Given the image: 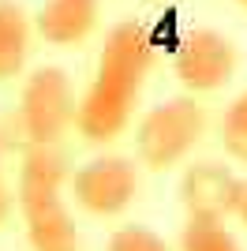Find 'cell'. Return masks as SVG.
<instances>
[{
    "label": "cell",
    "instance_id": "14",
    "mask_svg": "<svg viewBox=\"0 0 247 251\" xmlns=\"http://www.w3.org/2000/svg\"><path fill=\"white\" fill-rule=\"evenodd\" d=\"M236 218L247 225V184H244V199H240V214H236Z\"/></svg>",
    "mask_w": 247,
    "mask_h": 251
},
{
    "label": "cell",
    "instance_id": "8",
    "mask_svg": "<svg viewBox=\"0 0 247 251\" xmlns=\"http://www.w3.org/2000/svg\"><path fill=\"white\" fill-rule=\"evenodd\" d=\"M98 26V0H45L34 15V34L45 45L72 49Z\"/></svg>",
    "mask_w": 247,
    "mask_h": 251
},
{
    "label": "cell",
    "instance_id": "12",
    "mask_svg": "<svg viewBox=\"0 0 247 251\" xmlns=\"http://www.w3.org/2000/svg\"><path fill=\"white\" fill-rule=\"evenodd\" d=\"M105 251H173V244L165 240L161 232L146 229V225H120L109 236Z\"/></svg>",
    "mask_w": 247,
    "mask_h": 251
},
{
    "label": "cell",
    "instance_id": "11",
    "mask_svg": "<svg viewBox=\"0 0 247 251\" xmlns=\"http://www.w3.org/2000/svg\"><path fill=\"white\" fill-rule=\"evenodd\" d=\"M176 251H244L240 240L225 229V221H198L187 218L180 232V248Z\"/></svg>",
    "mask_w": 247,
    "mask_h": 251
},
{
    "label": "cell",
    "instance_id": "2",
    "mask_svg": "<svg viewBox=\"0 0 247 251\" xmlns=\"http://www.w3.org/2000/svg\"><path fill=\"white\" fill-rule=\"evenodd\" d=\"M72 180L68 157L60 147H26L19 157L15 206L30 251H82V236L72 210L64 202V188Z\"/></svg>",
    "mask_w": 247,
    "mask_h": 251
},
{
    "label": "cell",
    "instance_id": "13",
    "mask_svg": "<svg viewBox=\"0 0 247 251\" xmlns=\"http://www.w3.org/2000/svg\"><path fill=\"white\" fill-rule=\"evenodd\" d=\"M11 210H15V199H11V191H8V184H4V165H0V229L8 225V218H11Z\"/></svg>",
    "mask_w": 247,
    "mask_h": 251
},
{
    "label": "cell",
    "instance_id": "6",
    "mask_svg": "<svg viewBox=\"0 0 247 251\" xmlns=\"http://www.w3.org/2000/svg\"><path fill=\"white\" fill-rule=\"evenodd\" d=\"M68 191L94 218H120L139 195V165L124 154H98L72 173Z\"/></svg>",
    "mask_w": 247,
    "mask_h": 251
},
{
    "label": "cell",
    "instance_id": "3",
    "mask_svg": "<svg viewBox=\"0 0 247 251\" xmlns=\"http://www.w3.org/2000/svg\"><path fill=\"white\" fill-rule=\"evenodd\" d=\"M206 135V109L195 94H176L150 105L135 124V157L150 173L184 165Z\"/></svg>",
    "mask_w": 247,
    "mask_h": 251
},
{
    "label": "cell",
    "instance_id": "5",
    "mask_svg": "<svg viewBox=\"0 0 247 251\" xmlns=\"http://www.w3.org/2000/svg\"><path fill=\"white\" fill-rule=\"evenodd\" d=\"M240 68V52L236 42L225 30L214 26H195L187 30L173 52V75L184 86V94H217L232 83V75Z\"/></svg>",
    "mask_w": 247,
    "mask_h": 251
},
{
    "label": "cell",
    "instance_id": "4",
    "mask_svg": "<svg viewBox=\"0 0 247 251\" xmlns=\"http://www.w3.org/2000/svg\"><path fill=\"white\" fill-rule=\"evenodd\" d=\"M75 98L72 79L56 64H41L23 79L19 90V135L26 147H60L64 135L75 127Z\"/></svg>",
    "mask_w": 247,
    "mask_h": 251
},
{
    "label": "cell",
    "instance_id": "9",
    "mask_svg": "<svg viewBox=\"0 0 247 251\" xmlns=\"http://www.w3.org/2000/svg\"><path fill=\"white\" fill-rule=\"evenodd\" d=\"M30 38L34 23L15 0H0V83H11L15 75H23L26 60H30Z\"/></svg>",
    "mask_w": 247,
    "mask_h": 251
},
{
    "label": "cell",
    "instance_id": "1",
    "mask_svg": "<svg viewBox=\"0 0 247 251\" xmlns=\"http://www.w3.org/2000/svg\"><path fill=\"white\" fill-rule=\"evenodd\" d=\"M154 68V38L143 23L124 19L105 34L98 72L75 105V135L90 147H109L131 127L139 98Z\"/></svg>",
    "mask_w": 247,
    "mask_h": 251
},
{
    "label": "cell",
    "instance_id": "7",
    "mask_svg": "<svg viewBox=\"0 0 247 251\" xmlns=\"http://www.w3.org/2000/svg\"><path fill=\"white\" fill-rule=\"evenodd\" d=\"M244 184L236 173L221 161H191L180 173V206L187 218L198 221H225L240 214V199H244Z\"/></svg>",
    "mask_w": 247,
    "mask_h": 251
},
{
    "label": "cell",
    "instance_id": "10",
    "mask_svg": "<svg viewBox=\"0 0 247 251\" xmlns=\"http://www.w3.org/2000/svg\"><path fill=\"white\" fill-rule=\"evenodd\" d=\"M217 139H221V150H225L232 161L247 165V90H240V94L225 105L221 124H217Z\"/></svg>",
    "mask_w": 247,
    "mask_h": 251
},
{
    "label": "cell",
    "instance_id": "15",
    "mask_svg": "<svg viewBox=\"0 0 247 251\" xmlns=\"http://www.w3.org/2000/svg\"><path fill=\"white\" fill-rule=\"evenodd\" d=\"M236 4H244V8H247V0H236Z\"/></svg>",
    "mask_w": 247,
    "mask_h": 251
}]
</instances>
